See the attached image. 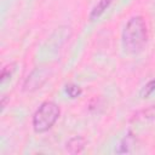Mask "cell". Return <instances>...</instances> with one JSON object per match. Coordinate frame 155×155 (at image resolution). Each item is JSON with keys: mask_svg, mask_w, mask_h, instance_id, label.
<instances>
[{"mask_svg": "<svg viewBox=\"0 0 155 155\" xmlns=\"http://www.w3.org/2000/svg\"><path fill=\"white\" fill-rule=\"evenodd\" d=\"M122 46L131 54L139 53L148 42V27L144 17H131L122 30Z\"/></svg>", "mask_w": 155, "mask_h": 155, "instance_id": "obj_1", "label": "cell"}, {"mask_svg": "<svg viewBox=\"0 0 155 155\" xmlns=\"http://www.w3.org/2000/svg\"><path fill=\"white\" fill-rule=\"evenodd\" d=\"M61 108L57 103L52 101L42 102L39 108L33 114L31 126L35 133H45L47 132L59 119Z\"/></svg>", "mask_w": 155, "mask_h": 155, "instance_id": "obj_2", "label": "cell"}, {"mask_svg": "<svg viewBox=\"0 0 155 155\" xmlns=\"http://www.w3.org/2000/svg\"><path fill=\"white\" fill-rule=\"evenodd\" d=\"M52 70L50 67H38L35 68L24 80L23 82V91L24 92H34L50 79Z\"/></svg>", "mask_w": 155, "mask_h": 155, "instance_id": "obj_3", "label": "cell"}, {"mask_svg": "<svg viewBox=\"0 0 155 155\" xmlns=\"http://www.w3.org/2000/svg\"><path fill=\"white\" fill-rule=\"evenodd\" d=\"M86 147V139L81 136H74L65 143V150L69 154H80Z\"/></svg>", "mask_w": 155, "mask_h": 155, "instance_id": "obj_4", "label": "cell"}, {"mask_svg": "<svg viewBox=\"0 0 155 155\" xmlns=\"http://www.w3.org/2000/svg\"><path fill=\"white\" fill-rule=\"evenodd\" d=\"M113 0H98V2L92 7L90 15H88V18L90 21H96L98 19L108 8L109 6L111 5Z\"/></svg>", "mask_w": 155, "mask_h": 155, "instance_id": "obj_5", "label": "cell"}, {"mask_svg": "<svg viewBox=\"0 0 155 155\" xmlns=\"http://www.w3.org/2000/svg\"><path fill=\"white\" fill-rule=\"evenodd\" d=\"M136 144V137L133 136L132 132H128L121 140L120 143L117 144V147L115 148V151L119 153V154H122V153H130L131 151V148Z\"/></svg>", "mask_w": 155, "mask_h": 155, "instance_id": "obj_6", "label": "cell"}, {"mask_svg": "<svg viewBox=\"0 0 155 155\" xmlns=\"http://www.w3.org/2000/svg\"><path fill=\"white\" fill-rule=\"evenodd\" d=\"M65 92L70 98L74 99V98H78V97L81 96L82 88L79 85H75V84H68V85H65Z\"/></svg>", "mask_w": 155, "mask_h": 155, "instance_id": "obj_7", "label": "cell"}, {"mask_svg": "<svg viewBox=\"0 0 155 155\" xmlns=\"http://www.w3.org/2000/svg\"><path fill=\"white\" fill-rule=\"evenodd\" d=\"M154 91H155V79H153L149 82H147L143 86V88L140 90V93L139 94H140L142 98H148Z\"/></svg>", "mask_w": 155, "mask_h": 155, "instance_id": "obj_8", "label": "cell"}, {"mask_svg": "<svg viewBox=\"0 0 155 155\" xmlns=\"http://www.w3.org/2000/svg\"><path fill=\"white\" fill-rule=\"evenodd\" d=\"M13 71H15V64H13V63L7 64L6 67H4L2 70H1V75H0V81H1V84L5 82L6 79L11 78V75H12Z\"/></svg>", "mask_w": 155, "mask_h": 155, "instance_id": "obj_9", "label": "cell"}, {"mask_svg": "<svg viewBox=\"0 0 155 155\" xmlns=\"http://www.w3.org/2000/svg\"><path fill=\"white\" fill-rule=\"evenodd\" d=\"M8 101V97H6V96H4L2 97V99H1V109L4 110V108L6 107V102Z\"/></svg>", "mask_w": 155, "mask_h": 155, "instance_id": "obj_10", "label": "cell"}]
</instances>
